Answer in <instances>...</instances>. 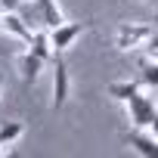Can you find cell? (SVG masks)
<instances>
[{"mask_svg":"<svg viewBox=\"0 0 158 158\" xmlns=\"http://www.w3.org/2000/svg\"><path fill=\"white\" fill-rule=\"evenodd\" d=\"M127 121H130V127H149L152 124V118L158 115V99H155V90H139L136 96H130L127 102Z\"/></svg>","mask_w":158,"mask_h":158,"instance_id":"cell-1","label":"cell"},{"mask_svg":"<svg viewBox=\"0 0 158 158\" xmlns=\"http://www.w3.org/2000/svg\"><path fill=\"white\" fill-rule=\"evenodd\" d=\"M152 34L149 25H136V22H121L118 31H115V47L121 53H133V50H143L146 37Z\"/></svg>","mask_w":158,"mask_h":158,"instance_id":"cell-2","label":"cell"},{"mask_svg":"<svg viewBox=\"0 0 158 158\" xmlns=\"http://www.w3.org/2000/svg\"><path fill=\"white\" fill-rule=\"evenodd\" d=\"M68 96H71V74H68V65L56 56L53 59V102H50V109L53 112L62 109L68 102Z\"/></svg>","mask_w":158,"mask_h":158,"instance_id":"cell-3","label":"cell"},{"mask_svg":"<svg viewBox=\"0 0 158 158\" xmlns=\"http://www.w3.org/2000/svg\"><path fill=\"white\" fill-rule=\"evenodd\" d=\"M87 31V22H62L56 28H50V44L56 53H65L68 47H74V40Z\"/></svg>","mask_w":158,"mask_h":158,"instance_id":"cell-4","label":"cell"},{"mask_svg":"<svg viewBox=\"0 0 158 158\" xmlns=\"http://www.w3.org/2000/svg\"><path fill=\"white\" fill-rule=\"evenodd\" d=\"M124 143H127L136 155H143V158H158V139L152 136L149 127H133V130H127V133H124Z\"/></svg>","mask_w":158,"mask_h":158,"instance_id":"cell-5","label":"cell"},{"mask_svg":"<svg viewBox=\"0 0 158 158\" xmlns=\"http://www.w3.org/2000/svg\"><path fill=\"white\" fill-rule=\"evenodd\" d=\"M0 28H3L6 34H13V37H19L22 44H31V37H34V31L25 25V19L19 16V10H3V16H0Z\"/></svg>","mask_w":158,"mask_h":158,"instance_id":"cell-6","label":"cell"},{"mask_svg":"<svg viewBox=\"0 0 158 158\" xmlns=\"http://www.w3.org/2000/svg\"><path fill=\"white\" fill-rule=\"evenodd\" d=\"M44 59L40 56H34L31 50H25L22 56H19V77H22V81L25 84H34L37 81V77H40V71H44Z\"/></svg>","mask_w":158,"mask_h":158,"instance_id":"cell-7","label":"cell"},{"mask_svg":"<svg viewBox=\"0 0 158 158\" xmlns=\"http://www.w3.org/2000/svg\"><path fill=\"white\" fill-rule=\"evenodd\" d=\"M28 50H31L34 56H40V59H44L47 65H50V62H53V59L59 56V53L53 50V44H50V31H47V28H40V31H34V37H31V44H28Z\"/></svg>","mask_w":158,"mask_h":158,"instance_id":"cell-8","label":"cell"},{"mask_svg":"<svg viewBox=\"0 0 158 158\" xmlns=\"http://www.w3.org/2000/svg\"><path fill=\"white\" fill-rule=\"evenodd\" d=\"M37 10H40V25H44L47 31L65 22V16H62V6L56 3V0H37Z\"/></svg>","mask_w":158,"mask_h":158,"instance_id":"cell-9","label":"cell"},{"mask_svg":"<svg viewBox=\"0 0 158 158\" xmlns=\"http://www.w3.org/2000/svg\"><path fill=\"white\" fill-rule=\"evenodd\" d=\"M143 87H146L143 81H115V84H109V96H112L115 102H127V99L136 96Z\"/></svg>","mask_w":158,"mask_h":158,"instance_id":"cell-10","label":"cell"},{"mask_svg":"<svg viewBox=\"0 0 158 158\" xmlns=\"http://www.w3.org/2000/svg\"><path fill=\"white\" fill-rule=\"evenodd\" d=\"M22 136H25V124L22 121H6L3 127H0V146H6V149L13 143H19Z\"/></svg>","mask_w":158,"mask_h":158,"instance_id":"cell-11","label":"cell"},{"mask_svg":"<svg viewBox=\"0 0 158 158\" xmlns=\"http://www.w3.org/2000/svg\"><path fill=\"white\" fill-rule=\"evenodd\" d=\"M139 71H143L139 81H143L149 90H158V62H155V59H143V62H139Z\"/></svg>","mask_w":158,"mask_h":158,"instance_id":"cell-12","label":"cell"},{"mask_svg":"<svg viewBox=\"0 0 158 158\" xmlns=\"http://www.w3.org/2000/svg\"><path fill=\"white\" fill-rule=\"evenodd\" d=\"M143 53H146V59H155V62H158V31H152V34L146 37Z\"/></svg>","mask_w":158,"mask_h":158,"instance_id":"cell-13","label":"cell"},{"mask_svg":"<svg viewBox=\"0 0 158 158\" xmlns=\"http://www.w3.org/2000/svg\"><path fill=\"white\" fill-rule=\"evenodd\" d=\"M0 6H3V10H19L22 0H0Z\"/></svg>","mask_w":158,"mask_h":158,"instance_id":"cell-14","label":"cell"},{"mask_svg":"<svg viewBox=\"0 0 158 158\" xmlns=\"http://www.w3.org/2000/svg\"><path fill=\"white\" fill-rule=\"evenodd\" d=\"M149 130H152V136H155V139H158V115H155V118H152V124H149Z\"/></svg>","mask_w":158,"mask_h":158,"instance_id":"cell-15","label":"cell"},{"mask_svg":"<svg viewBox=\"0 0 158 158\" xmlns=\"http://www.w3.org/2000/svg\"><path fill=\"white\" fill-rule=\"evenodd\" d=\"M0 93H3V74H0Z\"/></svg>","mask_w":158,"mask_h":158,"instance_id":"cell-16","label":"cell"},{"mask_svg":"<svg viewBox=\"0 0 158 158\" xmlns=\"http://www.w3.org/2000/svg\"><path fill=\"white\" fill-rule=\"evenodd\" d=\"M149 3H158V0H149Z\"/></svg>","mask_w":158,"mask_h":158,"instance_id":"cell-17","label":"cell"},{"mask_svg":"<svg viewBox=\"0 0 158 158\" xmlns=\"http://www.w3.org/2000/svg\"><path fill=\"white\" fill-rule=\"evenodd\" d=\"M155 25H158V16H155Z\"/></svg>","mask_w":158,"mask_h":158,"instance_id":"cell-18","label":"cell"}]
</instances>
